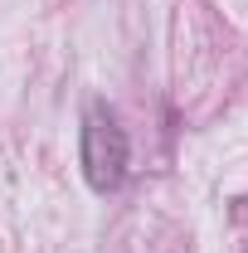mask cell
Here are the masks:
<instances>
[{"mask_svg": "<svg viewBox=\"0 0 248 253\" xmlns=\"http://www.w3.org/2000/svg\"><path fill=\"white\" fill-rule=\"evenodd\" d=\"M78 161H83V175L97 195L117 190L126 180V161H131V141H126L122 122L107 102H93L83 112V131H78Z\"/></svg>", "mask_w": 248, "mask_h": 253, "instance_id": "6da1fadb", "label": "cell"}]
</instances>
